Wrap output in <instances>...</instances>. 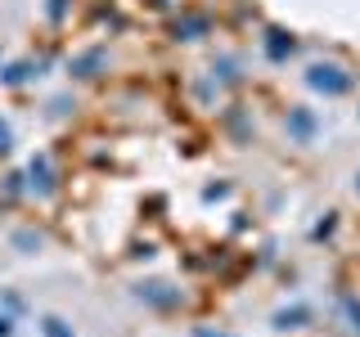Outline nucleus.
I'll return each mask as SVG.
<instances>
[{"label": "nucleus", "mask_w": 360, "mask_h": 337, "mask_svg": "<svg viewBox=\"0 0 360 337\" xmlns=\"http://www.w3.org/2000/svg\"><path fill=\"white\" fill-rule=\"evenodd\" d=\"M307 81L315 90H324V95H342V90H352V77H347L342 67H333V63H315L307 72Z\"/></svg>", "instance_id": "1"}, {"label": "nucleus", "mask_w": 360, "mask_h": 337, "mask_svg": "<svg viewBox=\"0 0 360 337\" xmlns=\"http://www.w3.org/2000/svg\"><path fill=\"white\" fill-rule=\"evenodd\" d=\"M288 131L297 135V140H311V135H315V117H311L307 108H297V112L288 117Z\"/></svg>", "instance_id": "2"}, {"label": "nucleus", "mask_w": 360, "mask_h": 337, "mask_svg": "<svg viewBox=\"0 0 360 337\" xmlns=\"http://www.w3.org/2000/svg\"><path fill=\"white\" fill-rule=\"evenodd\" d=\"M302 319H307V310H302V306L297 310H279L275 315V329H302Z\"/></svg>", "instance_id": "3"}, {"label": "nucleus", "mask_w": 360, "mask_h": 337, "mask_svg": "<svg viewBox=\"0 0 360 337\" xmlns=\"http://www.w3.org/2000/svg\"><path fill=\"white\" fill-rule=\"evenodd\" d=\"M41 333H45V337H72V333H68V324L54 319V315H45V319H41Z\"/></svg>", "instance_id": "4"}, {"label": "nucleus", "mask_w": 360, "mask_h": 337, "mask_svg": "<svg viewBox=\"0 0 360 337\" xmlns=\"http://www.w3.org/2000/svg\"><path fill=\"white\" fill-rule=\"evenodd\" d=\"M0 149H9V131L5 126H0Z\"/></svg>", "instance_id": "5"}, {"label": "nucleus", "mask_w": 360, "mask_h": 337, "mask_svg": "<svg viewBox=\"0 0 360 337\" xmlns=\"http://www.w3.org/2000/svg\"><path fill=\"white\" fill-rule=\"evenodd\" d=\"M0 337H9V319H0Z\"/></svg>", "instance_id": "6"}, {"label": "nucleus", "mask_w": 360, "mask_h": 337, "mask_svg": "<svg viewBox=\"0 0 360 337\" xmlns=\"http://www.w3.org/2000/svg\"><path fill=\"white\" fill-rule=\"evenodd\" d=\"M356 189H360V180H356Z\"/></svg>", "instance_id": "7"}]
</instances>
